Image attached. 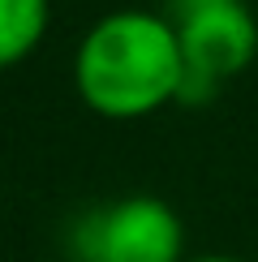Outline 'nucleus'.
<instances>
[{"label": "nucleus", "instance_id": "20e7f679", "mask_svg": "<svg viewBox=\"0 0 258 262\" xmlns=\"http://www.w3.org/2000/svg\"><path fill=\"white\" fill-rule=\"evenodd\" d=\"M48 0H0V69L35 52L48 30Z\"/></svg>", "mask_w": 258, "mask_h": 262}, {"label": "nucleus", "instance_id": "f03ea898", "mask_svg": "<svg viewBox=\"0 0 258 262\" xmlns=\"http://www.w3.org/2000/svg\"><path fill=\"white\" fill-rule=\"evenodd\" d=\"M185 228L164 198L134 193L91 211L73 232L78 262H181Z\"/></svg>", "mask_w": 258, "mask_h": 262}, {"label": "nucleus", "instance_id": "423d86ee", "mask_svg": "<svg viewBox=\"0 0 258 262\" xmlns=\"http://www.w3.org/2000/svg\"><path fill=\"white\" fill-rule=\"evenodd\" d=\"M193 262H241V258H220V254H211V258H193Z\"/></svg>", "mask_w": 258, "mask_h": 262}, {"label": "nucleus", "instance_id": "7ed1b4c3", "mask_svg": "<svg viewBox=\"0 0 258 262\" xmlns=\"http://www.w3.org/2000/svg\"><path fill=\"white\" fill-rule=\"evenodd\" d=\"M177 39L185 56V82L177 95L181 103H207L220 91V82L241 73L258 52V26L241 0L181 9Z\"/></svg>", "mask_w": 258, "mask_h": 262}, {"label": "nucleus", "instance_id": "f257e3e1", "mask_svg": "<svg viewBox=\"0 0 258 262\" xmlns=\"http://www.w3.org/2000/svg\"><path fill=\"white\" fill-rule=\"evenodd\" d=\"M73 82L86 107L112 121H134L164 107L185 82L177 26L142 9L99 17L78 48Z\"/></svg>", "mask_w": 258, "mask_h": 262}, {"label": "nucleus", "instance_id": "39448f33", "mask_svg": "<svg viewBox=\"0 0 258 262\" xmlns=\"http://www.w3.org/2000/svg\"><path fill=\"white\" fill-rule=\"evenodd\" d=\"M193 5H215V0H177V13L181 9H193Z\"/></svg>", "mask_w": 258, "mask_h": 262}]
</instances>
